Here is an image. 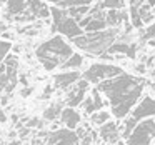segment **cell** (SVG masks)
<instances>
[{
  "label": "cell",
  "mask_w": 155,
  "mask_h": 145,
  "mask_svg": "<svg viewBox=\"0 0 155 145\" xmlns=\"http://www.w3.org/2000/svg\"><path fill=\"white\" fill-rule=\"evenodd\" d=\"M97 88L105 95L112 107V115L115 118H125L132 114L134 107L138 104L142 92L145 88V80L132 74H120L114 78L102 82Z\"/></svg>",
  "instance_id": "1"
},
{
  "label": "cell",
  "mask_w": 155,
  "mask_h": 145,
  "mask_svg": "<svg viewBox=\"0 0 155 145\" xmlns=\"http://www.w3.org/2000/svg\"><path fill=\"white\" fill-rule=\"evenodd\" d=\"M74 54L75 52L72 48V45L67 44L64 35H60V34L45 40L35 50V57L44 65L45 70H48V72L55 70L57 67H62Z\"/></svg>",
  "instance_id": "2"
},
{
  "label": "cell",
  "mask_w": 155,
  "mask_h": 145,
  "mask_svg": "<svg viewBox=\"0 0 155 145\" xmlns=\"http://www.w3.org/2000/svg\"><path fill=\"white\" fill-rule=\"evenodd\" d=\"M118 28H105L100 32H85L80 37L72 38L74 45L80 50H85L92 55H102L117 42Z\"/></svg>",
  "instance_id": "3"
},
{
  "label": "cell",
  "mask_w": 155,
  "mask_h": 145,
  "mask_svg": "<svg viewBox=\"0 0 155 145\" xmlns=\"http://www.w3.org/2000/svg\"><path fill=\"white\" fill-rule=\"evenodd\" d=\"M120 74H124V70H122V67H118V65L107 64V62H97V64H92L90 67L82 74V77L87 78L90 84L98 85V84H102V82L108 80V78H114Z\"/></svg>",
  "instance_id": "4"
},
{
  "label": "cell",
  "mask_w": 155,
  "mask_h": 145,
  "mask_svg": "<svg viewBox=\"0 0 155 145\" xmlns=\"http://www.w3.org/2000/svg\"><path fill=\"white\" fill-rule=\"evenodd\" d=\"M155 140V120L153 118H145L137 124L130 137L127 138V145H152Z\"/></svg>",
  "instance_id": "5"
},
{
  "label": "cell",
  "mask_w": 155,
  "mask_h": 145,
  "mask_svg": "<svg viewBox=\"0 0 155 145\" xmlns=\"http://www.w3.org/2000/svg\"><path fill=\"white\" fill-rule=\"evenodd\" d=\"M88 87H90V82L84 77L78 82H75V84L67 90V97H65V102H67L68 107H78V105H82V102L87 97L85 94H87Z\"/></svg>",
  "instance_id": "6"
},
{
  "label": "cell",
  "mask_w": 155,
  "mask_h": 145,
  "mask_svg": "<svg viewBox=\"0 0 155 145\" xmlns=\"http://www.w3.org/2000/svg\"><path fill=\"white\" fill-rule=\"evenodd\" d=\"M80 138L75 130L70 128H58V130L48 133L47 137V145H78Z\"/></svg>",
  "instance_id": "7"
},
{
  "label": "cell",
  "mask_w": 155,
  "mask_h": 145,
  "mask_svg": "<svg viewBox=\"0 0 155 145\" xmlns=\"http://www.w3.org/2000/svg\"><path fill=\"white\" fill-rule=\"evenodd\" d=\"M104 97H105V95H102V92L95 87L94 90H92V95H87L85 100L82 102V108H84V112H85V114H88V115H92L94 112L102 110L105 105H110V104H108V100H107V98H104Z\"/></svg>",
  "instance_id": "8"
},
{
  "label": "cell",
  "mask_w": 155,
  "mask_h": 145,
  "mask_svg": "<svg viewBox=\"0 0 155 145\" xmlns=\"http://www.w3.org/2000/svg\"><path fill=\"white\" fill-rule=\"evenodd\" d=\"M130 115L134 118H137L138 122L145 120V118H152L155 115V98L150 97V95H145V97L134 107V110H132Z\"/></svg>",
  "instance_id": "9"
},
{
  "label": "cell",
  "mask_w": 155,
  "mask_h": 145,
  "mask_svg": "<svg viewBox=\"0 0 155 145\" xmlns=\"http://www.w3.org/2000/svg\"><path fill=\"white\" fill-rule=\"evenodd\" d=\"M82 74L78 70H64L54 75V85L60 90H68L75 82H78Z\"/></svg>",
  "instance_id": "10"
},
{
  "label": "cell",
  "mask_w": 155,
  "mask_h": 145,
  "mask_svg": "<svg viewBox=\"0 0 155 145\" xmlns=\"http://www.w3.org/2000/svg\"><path fill=\"white\" fill-rule=\"evenodd\" d=\"M98 133H100V138L105 142V143H117L120 140L122 133L120 128H118V122H107L102 127H98Z\"/></svg>",
  "instance_id": "11"
},
{
  "label": "cell",
  "mask_w": 155,
  "mask_h": 145,
  "mask_svg": "<svg viewBox=\"0 0 155 145\" xmlns=\"http://www.w3.org/2000/svg\"><path fill=\"white\" fill-rule=\"evenodd\" d=\"M60 122L64 124V127L70 128V130H77L80 127V122H82V117L75 107H67L62 110V115H60Z\"/></svg>",
  "instance_id": "12"
},
{
  "label": "cell",
  "mask_w": 155,
  "mask_h": 145,
  "mask_svg": "<svg viewBox=\"0 0 155 145\" xmlns=\"http://www.w3.org/2000/svg\"><path fill=\"white\" fill-rule=\"evenodd\" d=\"M105 20H107L108 27H118L124 22H130V17L125 12V8H110L105 12Z\"/></svg>",
  "instance_id": "13"
},
{
  "label": "cell",
  "mask_w": 155,
  "mask_h": 145,
  "mask_svg": "<svg viewBox=\"0 0 155 145\" xmlns=\"http://www.w3.org/2000/svg\"><path fill=\"white\" fill-rule=\"evenodd\" d=\"M135 52H137V44H132V42H115L110 48H108V54H122L128 58L135 57Z\"/></svg>",
  "instance_id": "14"
},
{
  "label": "cell",
  "mask_w": 155,
  "mask_h": 145,
  "mask_svg": "<svg viewBox=\"0 0 155 145\" xmlns=\"http://www.w3.org/2000/svg\"><path fill=\"white\" fill-rule=\"evenodd\" d=\"M27 7H28V0H7V14L8 15L24 14Z\"/></svg>",
  "instance_id": "15"
},
{
  "label": "cell",
  "mask_w": 155,
  "mask_h": 145,
  "mask_svg": "<svg viewBox=\"0 0 155 145\" xmlns=\"http://www.w3.org/2000/svg\"><path fill=\"white\" fill-rule=\"evenodd\" d=\"M112 120V114L108 110H98V112H94V114L90 115V122L94 127H102L104 124H107V122Z\"/></svg>",
  "instance_id": "16"
},
{
  "label": "cell",
  "mask_w": 155,
  "mask_h": 145,
  "mask_svg": "<svg viewBox=\"0 0 155 145\" xmlns=\"http://www.w3.org/2000/svg\"><path fill=\"white\" fill-rule=\"evenodd\" d=\"M54 5H58L62 8H68V7H77V5H90L94 0H47Z\"/></svg>",
  "instance_id": "17"
},
{
  "label": "cell",
  "mask_w": 155,
  "mask_h": 145,
  "mask_svg": "<svg viewBox=\"0 0 155 145\" xmlns=\"http://www.w3.org/2000/svg\"><path fill=\"white\" fill-rule=\"evenodd\" d=\"M84 65V57L80 54H74L64 65H62V70H75V68H80Z\"/></svg>",
  "instance_id": "18"
},
{
  "label": "cell",
  "mask_w": 155,
  "mask_h": 145,
  "mask_svg": "<svg viewBox=\"0 0 155 145\" xmlns=\"http://www.w3.org/2000/svg\"><path fill=\"white\" fill-rule=\"evenodd\" d=\"M107 27H108V24L105 18H94L92 17V20L85 25L84 30L85 32H100V30H105Z\"/></svg>",
  "instance_id": "19"
},
{
  "label": "cell",
  "mask_w": 155,
  "mask_h": 145,
  "mask_svg": "<svg viewBox=\"0 0 155 145\" xmlns=\"http://www.w3.org/2000/svg\"><path fill=\"white\" fill-rule=\"evenodd\" d=\"M95 7L104 8V10H110V8H124L125 0H97Z\"/></svg>",
  "instance_id": "20"
},
{
  "label": "cell",
  "mask_w": 155,
  "mask_h": 145,
  "mask_svg": "<svg viewBox=\"0 0 155 145\" xmlns=\"http://www.w3.org/2000/svg\"><path fill=\"white\" fill-rule=\"evenodd\" d=\"M62 110H64V108L60 107V104H55V105H52V107L45 108V112H44V118L55 122V120H57V118L62 115Z\"/></svg>",
  "instance_id": "21"
},
{
  "label": "cell",
  "mask_w": 155,
  "mask_h": 145,
  "mask_svg": "<svg viewBox=\"0 0 155 145\" xmlns=\"http://www.w3.org/2000/svg\"><path fill=\"white\" fill-rule=\"evenodd\" d=\"M10 50H12V42L5 40V38H0V62H4L7 58Z\"/></svg>",
  "instance_id": "22"
},
{
  "label": "cell",
  "mask_w": 155,
  "mask_h": 145,
  "mask_svg": "<svg viewBox=\"0 0 155 145\" xmlns=\"http://www.w3.org/2000/svg\"><path fill=\"white\" fill-rule=\"evenodd\" d=\"M143 38L145 40H150V38H155V22L147 27H143Z\"/></svg>",
  "instance_id": "23"
},
{
  "label": "cell",
  "mask_w": 155,
  "mask_h": 145,
  "mask_svg": "<svg viewBox=\"0 0 155 145\" xmlns=\"http://www.w3.org/2000/svg\"><path fill=\"white\" fill-rule=\"evenodd\" d=\"M135 72L140 74V75H143L145 72H147V65H145V64H137V65H135Z\"/></svg>",
  "instance_id": "24"
},
{
  "label": "cell",
  "mask_w": 155,
  "mask_h": 145,
  "mask_svg": "<svg viewBox=\"0 0 155 145\" xmlns=\"http://www.w3.org/2000/svg\"><path fill=\"white\" fill-rule=\"evenodd\" d=\"M4 122H7V115H5L4 108L0 107V124H4Z\"/></svg>",
  "instance_id": "25"
},
{
  "label": "cell",
  "mask_w": 155,
  "mask_h": 145,
  "mask_svg": "<svg viewBox=\"0 0 155 145\" xmlns=\"http://www.w3.org/2000/svg\"><path fill=\"white\" fill-rule=\"evenodd\" d=\"M28 94H32V88H25V90H22V97H28Z\"/></svg>",
  "instance_id": "26"
},
{
  "label": "cell",
  "mask_w": 155,
  "mask_h": 145,
  "mask_svg": "<svg viewBox=\"0 0 155 145\" xmlns=\"http://www.w3.org/2000/svg\"><path fill=\"white\" fill-rule=\"evenodd\" d=\"M147 4L152 7V10H153V14H155V0H147Z\"/></svg>",
  "instance_id": "27"
},
{
  "label": "cell",
  "mask_w": 155,
  "mask_h": 145,
  "mask_svg": "<svg viewBox=\"0 0 155 145\" xmlns=\"http://www.w3.org/2000/svg\"><path fill=\"white\" fill-rule=\"evenodd\" d=\"M148 45H150V47H155V38H150V40H148Z\"/></svg>",
  "instance_id": "28"
},
{
  "label": "cell",
  "mask_w": 155,
  "mask_h": 145,
  "mask_svg": "<svg viewBox=\"0 0 155 145\" xmlns=\"http://www.w3.org/2000/svg\"><path fill=\"white\" fill-rule=\"evenodd\" d=\"M10 145H18V142H12V143Z\"/></svg>",
  "instance_id": "29"
}]
</instances>
